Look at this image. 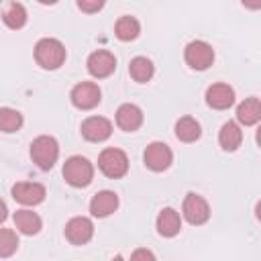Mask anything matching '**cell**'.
Wrapping results in <instances>:
<instances>
[{"label": "cell", "mask_w": 261, "mask_h": 261, "mask_svg": "<svg viewBox=\"0 0 261 261\" xmlns=\"http://www.w3.org/2000/svg\"><path fill=\"white\" fill-rule=\"evenodd\" d=\"M35 61L43 69H57V67H61L63 61H65V47H63V43L53 39V37L39 39L37 45H35Z\"/></svg>", "instance_id": "1"}, {"label": "cell", "mask_w": 261, "mask_h": 261, "mask_svg": "<svg viewBox=\"0 0 261 261\" xmlns=\"http://www.w3.org/2000/svg\"><path fill=\"white\" fill-rule=\"evenodd\" d=\"M94 177V165L82 157V155H73L63 163V179L73 186V188H86L90 186Z\"/></svg>", "instance_id": "2"}, {"label": "cell", "mask_w": 261, "mask_h": 261, "mask_svg": "<svg viewBox=\"0 0 261 261\" xmlns=\"http://www.w3.org/2000/svg\"><path fill=\"white\" fill-rule=\"evenodd\" d=\"M59 157V145L53 137L41 135L31 143V159L39 169H51Z\"/></svg>", "instance_id": "3"}, {"label": "cell", "mask_w": 261, "mask_h": 261, "mask_svg": "<svg viewBox=\"0 0 261 261\" xmlns=\"http://www.w3.org/2000/svg\"><path fill=\"white\" fill-rule=\"evenodd\" d=\"M98 167H100V171L106 177L116 179V177L126 175V171H128V157H126L124 151H120L116 147H108V149H104L100 153Z\"/></svg>", "instance_id": "4"}, {"label": "cell", "mask_w": 261, "mask_h": 261, "mask_svg": "<svg viewBox=\"0 0 261 261\" xmlns=\"http://www.w3.org/2000/svg\"><path fill=\"white\" fill-rule=\"evenodd\" d=\"M184 59L186 63L196 69V71H204L212 65L214 61V49L212 45H208L206 41H192L186 45L184 49Z\"/></svg>", "instance_id": "5"}, {"label": "cell", "mask_w": 261, "mask_h": 261, "mask_svg": "<svg viewBox=\"0 0 261 261\" xmlns=\"http://www.w3.org/2000/svg\"><path fill=\"white\" fill-rule=\"evenodd\" d=\"M100 96H102V92H100L98 84H94V82H80L71 88V94H69L71 104L80 110H92L94 106H98L102 100Z\"/></svg>", "instance_id": "6"}, {"label": "cell", "mask_w": 261, "mask_h": 261, "mask_svg": "<svg viewBox=\"0 0 261 261\" xmlns=\"http://www.w3.org/2000/svg\"><path fill=\"white\" fill-rule=\"evenodd\" d=\"M143 161L151 171H165L173 161V153L165 143L153 141L151 145H147L143 153Z\"/></svg>", "instance_id": "7"}, {"label": "cell", "mask_w": 261, "mask_h": 261, "mask_svg": "<svg viewBox=\"0 0 261 261\" xmlns=\"http://www.w3.org/2000/svg\"><path fill=\"white\" fill-rule=\"evenodd\" d=\"M181 212H184V218L190 224H196V226L198 224H204L210 218V206H208V202L200 194H194V192H190L184 198Z\"/></svg>", "instance_id": "8"}, {"label": "cell", "mask_w": 261, "mask_h": 261, "mask_svg": "<svg viewBox=\"0 0 261 261\" xmlns=\"http://www.w3.org/2000/svg\"><path fill=\"white\" fill-rule=\"evenodd\" d=\"M45 186L39 181H16L12 186V198L24 206H35L45 200Z\"/></svg>", "instance_id": "9"}, {"label": "cell", "mask_w": 261, "mask_h": 261, "mask_svg": "<svg viewBox=\"0 0 261 261\" xmlns=\"http://www.w3.org/2000/svg\"><path fill=\"white\" fill-rule=\"evenodd\" d=\"M112 135V122L104 116H88L82 122V137L90 143H102Z\"/></svg>", "instance_id": "10"}, {"label": "cell", "mask_w": 261, "mask_h": 261, "mask_svg": "<svg viewBox=\"0 0 261 261\" xmlns=\"http://www.w3.org/2000/svg\"><path fill=\"white\" fill-rule=\"evenodd\" d=\"M88 71L90 75L102 80V77H108L114 69H116V57L110 53V51H104V49H98L94 53H90L88 57Z\"/></svg>", "instance_id": "11"}, {"label": "cell", "mask_w": 261, "mask_h": 261, "mask_svg": "<svg viewBox=\"0 0 261 261\" xmlns=\"http://www.w3.org/2000/svg\"><path fill=\"white\" fill-rule=\"evenodd\" d=\"M94 237V224L86 216H75L65 224V239L71 245H86Z\"/></svg>", "instance_id": "12"}, {"label": "cell", "mask_w": 261, "mask_h": 261, "mask_svg": "<svg viewBox=\"0 0 261 261\" xmlns=\"http://www.w3.org/2000/svg\"><path fill=\"white\" fill-rule=\"evenodd\" d=\"M206 104L214 110H226L234 104V90L228 84H212L206 90Z\"/></svg>", "instance_id": "13"}, {"label": "cell", "mask_w": 261, "mask_h": 261, "mask_svg": "<svg viewBox=\"0 0 261 261\" xmlns=\"http://www.w3.org/2000/svg\"><path fill=\"white\" fill-rule=\"evenodd\" d=\"M116 124H118V128H122L126 133L137 130L143 124V110L137 104H130V102L120 104L118 110H116Z\"/></svg>", "instance_id": "14"}, {"label": "cell", "mask_w": 261, "mask_h": 261, "mask_svg": "<svg viewBox=\"0 0 261 261\" xmlns=\"http://www.w3.org/2000/svg\"><path fill=\"white\" fill-rule=\"evenodd\" d=\"M116 208H118V196L110 190H102V192L94 194V198L90 200V212L96 218H106Z\"/></svg>", "instance_id": "15"}, {"label": "cell", "mask_w": 261, "mask_h": 261, "mask_svg": "<svg viewBox=\"0 0 261 261\" xmlns=\"http://www.w3.org/2000/svg\"><path fill=\"white\" fill-rule=\"evenodd\" d=\"M181 230V218H179V212L173 210V208H163L157 216V232L161 237H175L177 232Z\"/></svg>", "instance_id": "16"}, {"label": "cell", "mask_w": 261, "mask_h": 261, "mask_svg": "<svg viewBox=\"0 0 261 261\" xmlns=\"http://www.w3.org/2000/svg\"><path fill=\"white\" fill-rule=\"evenodd\" d=\"M14 226L18 228V232L31 237V234H37L41 230L43 222H41V216L37 212L22 208V210H16L14 212Z\"/></svg>", "instance_id": "17"}, {"label": "cell", "mask_w": 261, "mask_h": 261, "mask_svg": "<svg viewBox=\"0 0 261 261\" xmlns=\"http://www.w3.org/2000/svg\"><path fill=\"white\" fill-rule=\"evenodd\" d=\"M218 143L224 151H237L243 143V130L237 122H224L220 126V133H218Z\"/></svg>", "instance_id": "18"}, {"label": "cell", "mask_w": 261, "mask_h": 261, "mask_svg": "<svg viewBox=\"0 0 261 261\" xmlns=\"http://www.w3.org/2000/svg\"><path fill=\"white\" fill-rule=\"evenodd\" d=\"M261 118V104H259V98L251 96L247 98L245 102L239 104L237 108V120L245 126H251V124H257Z\"/></svg>", "instance_id": "19"}, {"label": "cell", "mask_w": 261, "mask_h": 261, "mask_svg": "<svg viewBox=\"0 0 261 261\" xmlns=\"http://www.w3.org/2000/svg\"><path fill=\"white\" fill-rule=\"evenodd\" d=\"M175 137L184 143H194L200 139L202 135V128H200V122L192 116H181L177 122H175Z\"/></svg>", "instance_id": "20"}, {"label": "cell", "mask_w": 261, "mask_h": 261, "mask_svg": "<svg viewBox=\"0 0 261 261\" xmlns=\"http://www.w3.org/2000/svg\"><path fill=\"white\" fill-rule=\"evenodd\" d=\"M128 73H130V77H133L135 82L145 84V82H149V80L153 77V73H155L153 61L147 59V57H143V55L133 57L130 63H128Z\"/></svg>", "instance_id": "21"}, {"label": "cell", "mask_w": 261, "mask_h": 261, "mask_svg": "<svg viewBox=\"0 0 261 261\" xmlns=\"http://www.w3.org/2000/svg\"><path fill=\"white\" fill-rule=\"evenodd\" d=\"M139 33H141V24H139V20H137L135 16L124 14V16H120V18L116 20V24H114V35H116V39H120V41H133V39L139 37Z\"/></svg>", "instance_id": "22"}, {"label": "cell", "mask_w": 261, "mask_h": 261, "mask_svg": "<svg viewBox=\"0 0 261 261\" xmlns=\"http://www.w3.org/2000/svg\"><path fill=\"white\" fill-rule=\"evenodd\" d=\"M2 20L8 29H22L27 22V8L20 2H10L2 12Z\"/></svg>", "instance_id": "23"}, {"label": "cell", "mask_w": 261, "mask_h": 261, "mask_svg": "<svg viewBox=\"0 0 261 261\" xmlns=\"http://www.w3.org/2000/svg\"><path fill=\"white\" fill-rule=\"evenodd\" d=\"M22 126V114L14 108H0V130L16 133Z\"/></svg>", "instance_id": "24"}, {"label": "cell", "mask_w": 261, "mask_h": 261, "mask_svg": "<svg viewBox=\"0 0 261 261\" xmlns=\"http://www.w3.org/2000/svg\"><path fill=\"white\" fill-rule=\"evenodd\" d=\"M18 249V237L10 228H0V257H10Z\"/></svg>", "instance_id": "25"}, {"label": "cell", "mask_w": 261, "mask_h": 261, "mask_svg": "<svg viewBox=\"0 0 261 261\" xmlns=\"http://www.w3.org/2000/svg\"><path fill=\"white\" fill-rule=\"evenodd\" d=\"M104 2L106 0H77V6H80V10L92 14V12H98L104 6Z\"/></svg>", "instance_id": "26"}, {"label": "cell", "mask_w": 261, "mask_h": 261, "mask_svg": "<svg viewBox=\"0 0 261 261\" xmlns=\"http://www.w3.org/2000/svg\"><path fill=\"white\" fill-rule=\"evenodd\" d=\"M241 2H243V6H247L251 10H259L261 8V0H241Z\"/></svg>", "instance_id": "27"}, {"label": "cell", "mask_w": 261, "mask_h": 261, "mask_svg": "<svg viewBox=\"0 0 261 261\" xmlns=\"http://www.w3.org/2000/svg\"><path fill=\"white\" fill-rule=\"evenodd\" d=\"M139 257L153 259V253H151V251H143V249H141V251H135V253H133V259H139Z\"/></svg>", "instance_id": "28"}, {"label": "cell", "mask_w": 261, "mask_h": 261, "mask_svg": "<svg viewBox=\"0 0 261 261\" xmlns=\"http://www.w3.org/2000/svg\"><path fill=\"white\" fill-rule=\"evenodd\" d=\"M6 216H8V208H6V204L0 200V222H4Z\"/></svg>", "instance_id": "29"}, {"label": "cell", "mask_w": 261, "mask_h": 261, "mask_svg": "<svg viewBox=\"0 0 261 261\" xmlns=\"http://www.w3.org/2000/svg\"><path fill=\"white\" fill-rule=\"evenodd\" d=\"M39 2H41V4H55L57 0H39Z\"/></svg>", "instance_id": "30"}]
</instances>
